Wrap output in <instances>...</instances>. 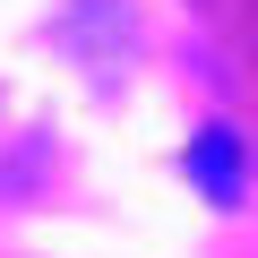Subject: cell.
<instances>
[{"instance_id": "6da1fadb", "label": "cell", "mask_w": 258, "mask_h": 258, "mask_svg": "<svg viewBox=\"0 0 258 258\" xmlns=\"http://www.w3.org/2000/svg\"><path fill=\"white\" fill-rule=\"evenodd\" d=\"M189 181H198L215 207H241V189H249V147H241V129H224V120L198 129V138H189Z\"/></svg>"}]
</instances>
